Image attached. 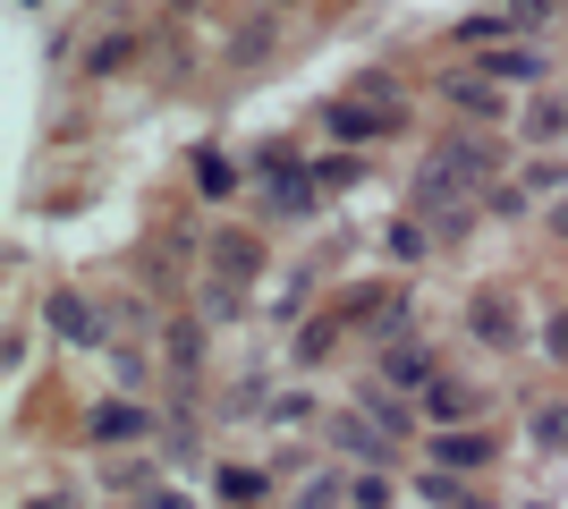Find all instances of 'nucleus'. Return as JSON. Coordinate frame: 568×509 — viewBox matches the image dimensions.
I'll return each mask as SVG.
<instances>
[]
</instances>
